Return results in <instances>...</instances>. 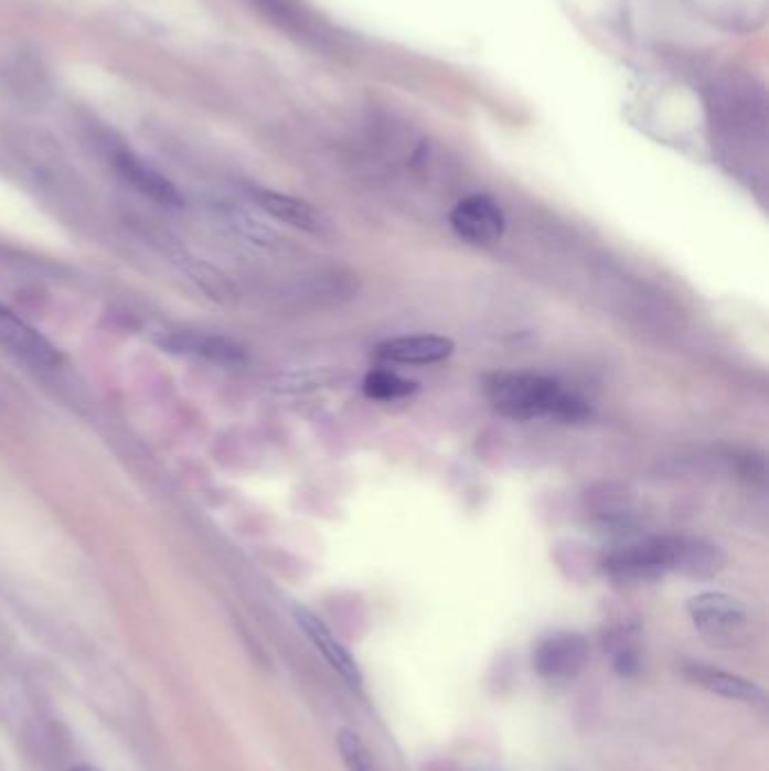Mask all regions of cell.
I'll use <instances>...</instances> for the list:
<instances>
[{
    "label": "cell",
    "mask_w": 769,
    "mask_h": 771,
    "mask_svg": "<svg viewBox=\"0 0 769 771\" xmlns=\"http://www.w3.org/2000/svg\"><path fill=\"white\" fill-rule=\"evenodd\" d=\"M485 395L494 410L517 422L551 420L578 425L591 418L587 399L544 375L494 373L485 379Z\"/></svg>",
    "instance_id": "1"
},
{
    "label": "cell",
    "mask_w": 769,
    "mask_h": 771,
    "mask_svg": "<svg viewBox=\"0 0 769 771\" xmlns=\"http://www.w3.org/2000/svg\"><path fill=\"white\" fill-rule=\"evenodd\" d=\"M686 611L695 630L717 647L738 645L749 628V609L745 602L723 591L693 596L686 602Z\"/></svg>",
    "instance_id": "2"
},
{
    "label": "cell",
    "mask_w": 769,
    "mask_h": 771,
    "mask_svg": "<svg viewBox=\"0 0 769 771\" xmlns=\"http://www.w3.org/2000/svg\"><path fill=\"white\" fill-rule=\"evenodd\" d=\"M591 645L580 632H551L533 647V667L544 682H572L589 661Z\"/></svg>",
    "instance_id": "3"
},
{
    "label": "cell",
    "mask_w": 769,
    "mask_h": 771,
    "mask_svg": "<svg viewBox=\"0 0 769 771\" xmlns=\"http://www.w3.org/2000/svg\"><path fill=\"white\" fill-rule=\"evenodd\" d=\"M605 574L619 582H652L671 571L669 537H656L613 550L602 561Z\"/></svg>",
    "instance_id": "4"
},
{
    "label": "cell",
    "mask_w": 769,
    "mask_h": 771,
    "mask_svg": "<svg viewBox=\"0 0 769 771\" xmlns=\"http://www.w3.org/2000/svg\"><path fill=\"white\" fill-rule=\"evenodd\" d=\"M0 350L41 371L57 368L64 362L60 347L53 341H47L36 328L14 314L3 302H0Z\"/></svg>",
    "instance_id": "5"
},
{
    "label": "cell",
    "mask_w": 769,
    "mask_h": 771,
    "mask_svg": "<svg viewBox=\"0 0 769 771\" xmlns=\"http://www.w3.org/2000/svg\"><path fill=\"white\" fill-rule=\"evenodd\" d=\"M453 233L470 244H494L503 237L505 217L501 205L488 194L460 199L449 215Z\"/></svg>",
    "instance_id": "6"
},
{
    "label": "cell",
    "mask_w": 769,
    "mask_h": 771,
    "mask_svg": "<svg viewBox=\"0 0 769 771\" xmlns=\"http://www.w3.org/2000/svg\"><path fill=\"white\" fill-rule=\"evenodd\" d=\"M293 619L302 634L310 639V643L321 652V656L328 661L332 671L350 686V688H362L364 675L359 671V665L354 656L348 652V647L332 634V630L319 619V615L305 607L293 609Z\"/></svg>",
    "instance_id": "7"
},
{
    "label": "cell",
    "mask_w": 769,
    "mask_h": 771,
    "mask_svg": "<svg viewBox=\"0 0 769 771\" xmlns=\"http://www.w3.org/2000/svg\"><path fill=\"white\" fill-rule=\"evenodd\" d=\"M111 161H114V168L120 174V179L125 183H129L133 190H138L140 194L149 196L151 201L163 203V205H174V208L183 203V196L177 190V185L172 181H168L161 172H157L151 165L140 161L136 153H131L129 149H116L111 153Z\"/></svg>",
    "instance_id": "8"
},
{
    "label": "cell",
    "mask_w": 769,
    "mask_h": 771,
    "mask_svg": "<svg viewBox=\"0 0 769 771\" xmlns=\"http://www.w3.org/2000/svg\"><path fill=\"white\" fill-rule=\"evenodd\" d=\"M453 341L440 334H412L395 336L377 345V356L388 364L425 366L438 364L453 352Z\"/></svg>",
    "instance_id": "9"
},
{
    "label": "cell",
    "mask_w": 769,
    "mask_h": 771,
    "mask_svg": "<svg viewBox=\"0 0 769 771\" xmlns=\"http://www.w3.org/2000/svg\"><path fill=\"white\" fill-rule=\"evenodd\" d=\"M684 677L695 686L713 695H720L725 699H734L751 706L765 702V690L756 682L720 671V667H713L711 663H702V661L684 663Z\"/></svg>",
    "instance_id": "10"
},
{
    "label": "cell",
    "mask_w": 769,
    "mask_h": 771,
    "mask_svg": "<svg viewBox=\"0 0 769 771\" xmlns=\"http://www.w3.org/2000/svg\"><path fill=\"white\" fill-rule=\"evenodd\" d=\"M671 571L688 578H713L725 569L727 555L715 544L697 537H669Z\"/></svg>",
    "instance_id": "11"
},
{
    "label": "cell",
    "mask_w": 769,
    "mask_h": 771,
    "mask_svg": "<svg viewBox=\"0 0 769 771\" xmlns=\"http://www.w3.org/2000/svg\"><path fill=\"white\" fill-rule=\"evenodd\" d=\"M250 194L255 201H258L260 208L267 211L271 217L307 233L321 231V215L312 208L310 203H305L289 194L265 190V188H255Z\"/></svg>",
    "instance_id": "12"
},
{
    "label": "cell",
    "mask_w": 769,
    "mask_h": 771,
    "mask_svg": "<svg viewBox=\"0 0 769 771\" xmlns=\"http://www.w3.org/2000/svg\"><path fill=\"white\" fill-rule=\"evenodd\" d=\"M337 747L348 771H382L369 745L352 729H341L337 733Z\"/></svg>",
    "instance_id": "13"
},
{
    "label": "cell",
    "mask_w": 769,
    "mask_h": 771,
    "mask_svg": "<svg viewBox=\"0 0 769 771\" xmlns=\"http://www.w3.org/2000/svg\"><path fill=\"white\" fill-rule=\"evenodd\" d=\"M416 388H418L416 382L404 379L402 375L391 371H373L364 379V393L371 399H380V401H393V399L406 397L416 393Z\"/></svg>",
    "instance_id": "14"
},
{
    "label": "cell",
    "mask_w": 769,
    "mask_h": 771,
    "mask_svg": "<svg viewBox=\"0 0 769 771\" xmlns=\"http://www.w3.org/2000/svg\"><path fill=\"white\" fill-rule=\"evenodd\" d=\"M181 347L185 352H194L201 356H209L213 362L222 364H235L242 362V347L226 341V339H215V336H199V334H185L181 336Z\"/></svg>",
    "instance_id": "15"
},
{
    "label": "cell",
    "mask_w": 769,
    "mask_h": 771,
    "mask_svg": "<svg viewBox=\"0 0 769 771\" xmlns=\"http://www.w3.org/2000/svg\"><path fill=\"white\" fill-rule=\"evenodd\" d=\"M71 771H99V769L93 767V764H77V767H73Z\"/></svg>",
    "instance_id": "16"
},
{
    "label": "cell",
    "mask_w": 769,
    "mask_h": 771,
    "mask_svg": "<svg viewBox=\"0 0 769 771\" xmlns=\"http://www.w3.org/2000/svg\"><path fill=\"white\" fill-rule=\"evenodd\" d=\"M470 771H496V769H492V767H474Z\"/></svg>",
    "instance_id": "17"
}]
</instances>
